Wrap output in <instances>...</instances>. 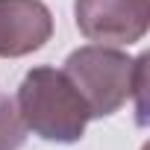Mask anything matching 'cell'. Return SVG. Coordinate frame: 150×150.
<instances>
[{
	"label": "cell",
	"mask_w": 150,
	"mask_h": 150,
	"mask_svg": "<svg viewBox=\"0 0 150 150\" xmlns=\"http://www.w3.org/2000/svg\"><path fill=\"white\" fill-rule=\"evenodd\" d=\"M147 56L129 59L109 44H88L74 50L65 62V77L77 88L91 118L115 115L132 94L144 91Z\"/></svg>",
	"instance_id": "cell-1"
},
{
	"label": "cell",
	"mask_w": 150,
	"mask_h": 150,
	"mask_svg": "<svg viewBox=\"0 0 150 150\" xmlns=\"http://www.w3.org/2000/svg\"><path fill=\"white\" fill-rule=\"evenodd\" d=\"M15 109L27 129L59 144L80 141L91 118L77 88L56 68H33L27 74L18 88Z\"/></svg>",
	"instance_id": "cell-2"
},
{
	"label": "cell",
	"mask_w": 150,
	"mask_h": 150,
	"mask_svg": "<svg viewBox=\"0 0 150 150\" xmlns=\"http://www.w3.org/2000/svg\"><path fill=\"white\" fill-rule=\"evenodd\" d=\"M77 27L97 44H132L147 33L150 0H77Z\"/></svg>",
	"instance_id": "cell-3"
},
{
	"label": "cell",
	"mask_w": 150,
	"mask_h": 150,
	"mask_svg": "<svg viewBox=\"0 0 150 150\" xmlns=\"http://www.w3.org/2000/svg\"><path fill=\"white\" fill-rule=\"evenodd\" d=\"M53 35V15L41 0H0V56L15 59L44 47Z\"/></svg>",
	"instance_id": "cell-4"
},
{
	"label": "cell",
	"mask_w": 150,
	"mask_h": 150,
	"mask_svg": "<svg viewBox=\"0 0 150 150\" xmlns=\"http://www.w3.org/2000/svg\"><path fill=\"white\" fill-rule=\"evenodd\" d=\"M27 138V127L15 109V100L0 94V150H18Z\"/></svg>",
	"instance_id": "cell-5"
}]
</instances>
